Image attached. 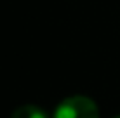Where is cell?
Returning <instances> with one entry per match:
<instances>
[{"label":"cell","mask_w":120,"mask_h":118,"mask_svg":"<svg viewBox=\"0 0 120 118\" xmlns=\"http://www.w3.org/2000/svg\"><path fill=\"white\" fill-rule=\"evenodd\" d=\"M12 118H47V115H45V111L38 106L24 104V106H19L12 113Z\"/></svg>","instance_id":"2"},{"label":"cell","mask_w":120,"mask_h":118,"mask_svg":"<svg viewBox=\"0 0 120 118\" xmlns=\"http://www.w3.org/2000/svg\"><path fill=\"white\" fill-rule=\"evenodd\" d=\"M54 118H99V111L92 99L85 96H73L56 108Z\"/></svg>","instance_id":"1"},{"label":"cell","mask_w":120,"mask_h":118,"mask_svg":"<svg viewBox=\"0 0 120 118\" xmlns=\"http://www.w3.org/2000/svg\"><path fill=\"white\" fill-rule=\"evenodd\" d=\"M115 118H120V116H115Z\"/></svg>","instance_id":"3"}]
</instances>
